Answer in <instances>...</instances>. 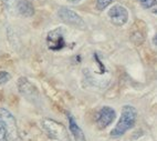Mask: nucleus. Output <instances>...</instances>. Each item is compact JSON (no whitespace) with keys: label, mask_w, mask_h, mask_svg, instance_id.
Returning a JSON list of instances; mask_svg holds the SVG:
<instances>
[{"label":"nucleus","mask_w":157,"mask_h":141,"mask_svg":"<svg viewBox=\"0 0 157 141\" xmlns=\"http://www.w3.org/2000/svg\"><path fill=\"white\" fill-rule=\"evenodd\" d=\"M18 90L21 93V96H23L31 102H36L40 99V93L38 89L25 77H20L18 80Z\"/></svg>","instance_id":"39448f33"},{"label":"nucleus","mask_w":157,"mask_h":141,"mask_svg":"<svg viewBox=\"0 0 157 141\" xmlns=\"http://www.w3.org/2000/svg\"><path fill=\"white\" fill-rule=\"evenodd\" d=\"M65 40L63 36L62 28H56L54 30H51L47 34V46L52 51H59L65 47Z\"/></svg>","instance_id":"423d86ee"},{"label":"nucleus","mask_w":157,"mask_h":141,"mask_svg":"<svg viewBox=\"0 0 157 141\" xmlns=\"http://www.w3.org/2000/svg\"><path fill=\"white\" fill-rule=\"evenodd\" d=\"M17 14L25 18H30L34 14V7L29 0H20L17 6Z\"/></svg>","instance_id":"9d476101"},{"label":"nucleus","mask_w":157,"mask_h":141,"mask_svg":"<svg viewBox=\"0 0 157 141\" xmlns=\"http://www.w3.org/2000/svg\"><path fill=\"white\" fill-rule=\"evenodd\" d=\"M0 141H9L7 129L1 120H0Z\"/></svg>","instance_id":"f8f14e48"},{"label":"nucleus","mask_w":157,"mask_h":141,"mask_svg":"<svg viewBox=\"0 0 157 141\" xmlns=\"http://www.w3.org/2000/svg\"><path fill=\"white\" fill-rule=\"evenodd\" d=\"M11 79V76L7 71H0V85H5Z\"/></svg>","instance_id":"4468645a"},{"label":"nucleus","mask_w":157,"mask_h":141,"mask_svg":"<svg viewBox=\"0 0 157 141\" xmlns=\"http://www.w3.org/2000/svg\"><path fill=\"white\" fill-rule=\"evenodd\" d=\"M116 118V112L112 107L104 106L96 115V124L100 129H105L112 123Z\"/></svg>","instance_id":"6e6552de"},{"label":"nucleus","mask_w":157,"mask_h":141,"mask_svg":"<svg viewBox=\"0 0 157 141\" xmlns=\"http://www.w3.org/2000/svg\"><path fill=\"white\" fill-rule=\"evenodd\" d=\"M137 110L133 106L125 104L122 109L121 118L118 119V122L114 127V129L111 131V137L112 138H120L122 135L131 130L136 123L137 120Z\"/></svg>","instance_id":"f257e3e1"},{"label":"nucleus","mask_w":157,"mask_h":141,"mask_svg":"<svg viewBox=\"0 0 157 141\" xmlns=\"http://www.w3.org/2000/svg\"><path fill=\"white\" fill-rule=\"evenodd\" d=\"M41 127L43 131L47 133L49 138L56 141H69V135H67V128L60 122L56 121L53 119L44 118L41 121Z\"/></svg>","instance_id":"f03ea898"},{"label":"nucleus","mask_w":157,"mask_h":141,"mask_svg":"<svg viewBox=\"0 0 157 141\" xmlns=\"http://www.w3.org/2000/svg\"><path fill=\"white\" fill-rule=\"evenodd\" d=\"M113 0H98V2H96V8L98 9V10H104L105 8H107V7L112 3Z\"/></svg>","instance_id":"ddd939ff"},{"label":"nucleus","mask_w":157,"mask_h":141,"mask_svg":"<svg viewBox=\"0 0 157 141\" xmlns=\"http://www.w3.org/2000/svg\"><path fill=\"white\" fill-rule=\"evenodd\" d=\"M109 17L113 25L117 26V27H122L128 20V11L122 5H115L109 9Z\"/></svg>","instance_id":"0eeeda50"},{"label":"nucleus","mask_w":157,"mask_h":141,"mask_svg":"<svg viewBox=\"0 0 157 141\" xmlns=\"http://www.w3.org/2000/svg\"><path fill=\"white\" fill-rule=\"evenodd\" d=\"M58 16L63 22L73 28L78 29V30H86L87 26L85 21L82 19L80 14H78L72 9L67 8V7H60L58 10Z\"/></svg>","instance_id":"7ed1b4c3"},{"label":"nucleus","mask_w":157,"mask_h":141,"mask_svg":"<svg viewBox=\"0 0 157 141\" xmlns=\"http://www.w3.org/2000/svg\"><path fill=\"white\" fill-rule=\"evenodd\" d=\"M67 123H69V130H70V133L72 135L73 139L75 141H86V138H85L83 130L78 124L74 117L70 112L67 113Z\"/></svg>","instance_id":"1a4fd4ad"},{"label":"nucleus","mask_w":157,"mask_h":141,"mask_svg":"<svg viewBox=\"0 0 157 141\" xmlns=\"http://www.w3.org/2000/svg\"><path fill=\"white\" fill-rule=\"evenodd\" d=\"M20 0H2L3 6L9 14H17V6Z\"/></svg>","instance_id":"9b49d317"},{"label":"nucleus","mask_w":157,"mask_h":141,"mask_svg":"<svg viewBox=\"0 0 157 141\" xmlns=\"http://www.w3.org/2000/svg\"><path fill=\"white\" fill-rule=\"evenodd\" d=\"M82 0H67V2H70V3H73V5H75V3H78V2H81Z\"/></svg>","instance_id":"dca6fc26"},{"label":"nucleus","mask_w":157,"mask_h":141,"mask_svg":"<svg viewBox=\"0 0 157 141\" xmlns=\"http://www.w3.org/2000/svg\"><path fill=\"white\" fill-rule=\"evenodd\" d=\"M0 120L3 122L5 127L8 132V139L9 140H17L18 138V126H17V120L14 118L8 109L6 108H0Z\"/></svg>","instance_id":"20e7f679"},{"label":"nucleus","mask_w":157,"mask_h":141,"mask_svg":"<svg viewBox=\"0 0 157 141\" xmlns=\"http://www.w3.org/2000/svg\"><path fill=\"white\" fill-rule=\"evenodd\" d=\"M140 5L146 9H149L156 5V0H140Z\"/></svg>","instance_id":"2eb2a0df"}]
</instances>
